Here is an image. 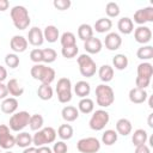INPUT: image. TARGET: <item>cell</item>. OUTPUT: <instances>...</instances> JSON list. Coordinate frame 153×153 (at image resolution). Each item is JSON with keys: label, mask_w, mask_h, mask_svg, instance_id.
<instances>
[{"label": "cell", "mask_w": 153, "mask_h": 153, "mask_svg": "<svg viewBox=\"0 0 153 153\" xmlns=\"http://www.w3.org/2000/svg\"><path fill=\"white\" fill-rule=\"evenodd\" d=\"M6 86H7L8 94H11L14 98L20 97L24 93V88H23V86L19 84V81L17 79H10L7 81V84H6Z\"/></svg>", "instance_id": "cell-23"}, {"label": "cell", "mask_w": 153, "mask_h": 153, "mask_svg": "<svg viewBox=\"0 0 153 153\" xmlns=\"http://www.w3.org/2000/svg\"><path fill=\"white\" fill-rule=\"evenodd\" d=\"M37 153H53V151L48 146H41V147H37Z\"/></svg>", "instance_id": "cell-50"}, {"label": "cell", "mask_w": 153, "mask_h": 153, "mask_svg": "<svg viewBox=\"0 0 153 153\" xmlns=\"http://www.w3.org/2000/svg\"><path fill=\"white\" fill-rule=\"evenodd\" d=\"M43 123H44V118L42 115L39 114H33L30 116V121H29V127L31 130L37 131L39 129L43 128Z\"/></svg>", "instance_id": "cell-36"}, {"label": "cell", "mask_w": 153, "mask_h": 153, "mask_svg": "<svg viewBox=\"0 0 153 153\" xmlns=\"http://www.w3.org/2000/svg\"><path fill=\"white\" fill-rule=\"evenodd\" d=\"M74 92L80 98H86L91 92V86L86 80H80L74 85Z\"/></svg>", "instance_id": "cell-27"}, {"label": "cell", "mask_w": 153, "mask_h": 153, "mask_svg": "<svg viewBox=\"0 0 153 153\" xmlns=\"http://www.w3.org/2000/svg\"><path fill=\"white\" fill-rule=\"evenodd\" d=\"M102 48H103L102 41L97 37H94V36L84 42V49L88 54H98L102 50Z\"/></svg>", "instance_id": "cell-19"}, {"label": "cell", "mask_w": 153, "mask_h": 153, "mask_svg": "<svg viewBox=\"0 0 153 153\" xmlns=\"http://www.w3.org/2000/svg\"><path fill=\"white\" fill-rule=\"evenodd\" d=\"M76 149L80 153H97L100 149V141L97 137H82L76 142Z\"/></svg>", "instance_id": "cell-10"}, {"label": "cell", "mask_w": 153, "mask_h": 153, "mask_svg": "<svg viewBox=\"0 0 153 153\" xmlns=\"http://www.w3.org/2000/svg\"><path fill=\"white\" fill-rule=\"evenodd\" d=\"M78 37L82 42L87 41L91 37H93V27L90 24H86V23L79 25V27H78Z\"/></svg>", "instance_id": "cell-31"}, {"label": "cell", "mask_w": 153, "mask_h": 153, "mask_svg": "<svg viewBox=\"0 0 153 153\" xmlns=\"http://www.w3.org/2000/svg\"><path fill=\"white\" fill-rule=\"evenodd\" d=\"M10 16H11L13 25L18 30L27 29L30 23H31V19H30V16H29V11L26 10L25 6H22V5L13 6L12 10L10 11Z\"/></svg>", "instance_id": "cell-2"}, {"label": "cell", "mask_w": 153, "mask_h": 153, "mask_svg": "<svg viewBox=\"0 0 153 153\" xmlns=\"http://www.w3.org/2000/svg\"><path fill=\"white\" fill-rule=\"evenodd\" d=\"M18 105H19V103H18L17 98H14V97H7V98H5V99L1 102L0 109H1V111H2L4 114L13 115V114L17 111Z\"/></svg>", "instance_id": "cell-18"}, {"label": "cell", "mask_w": 153, "mask_h": 153, "mask_svg": "<svg viewBox=\"0 0 153 153\" xmlns=\"http://www.w3.org/2000/svg\"><path fill=\"white\" fill-rule=\"evenodd\" d=\"M56 133H57L59 137H60L62 141H66V140H69V139L73 137L74 130H73V127H72L71 124L65 123V124H61V126L59 127V129H57Z\"/></svg>", "instance_id": "cell-33"}, {"label": "cell", "mask_w": 153, "mask_h": 153, "mask_svg": "<svg viewBox=\"0 0 153 153\" xmlns=\"http://www.w3.org/2000/svg\"><path fill=\"white\" fill-rule=\"evenodd\" d=\"M60 43L63 47H71V45H75L76 44V38H75V35L71 31H66L61 35L60 37Z\"/></svg>", "instance_id": "cell-38"}, {"label": "cell", "mask_w": 153, "mask_h": 153, "mask_svg": "<svg viewBox=\"0 0 153 153\" xmlns=\"http://www.w3.org/2000/svg\"><path fill=\"white\" fill-rule=\"evenodd\" d=\"M78 53H79V48H78L76 44L75 45H71V47H63L61 49V54L66 59H73V57L76 56Z\"/></svg>", "instance_id": "cell-42"}, {"label": "cell", "mask_w": 153, "mask_h": 153, "mask_svg": "<svg viewBox=\"0 0 153 153\" xmlns=\"http://www.w3.org/2000/svg\"><path fill=\"white\" fill-rule=\"evenodd\" d=\"M7 78V69L0 65V82H4Z\"/></svg>", "instance_id": "cell-48"}, {"label": "cell", "mask_w": 153, "mask_h": 153, "mask_svg": "<svg viewBox=\"0 0 153 153\" xmlns=\"http://www.w3.org/2000/svg\"><path fill=\"white\" fill-rule=\"evenodd\" d=\"M56 94L57 100L62 104H66L72 100V82L68 78H60L56 84Z\"/></svg>", "instance_id": "cell-7"}, {"label": "cell", "mask_w": 153, "mask_h": 153, "mask_svg": "<svg viewBox=\"0 0 153 153\" xmlns=\"http://www.w3.org/2000/svg\"><path fill=\"white\" fill-rule=\"evenodd\" d=\"M115 102V92L108 84H100L96 87V103L100 108H108Z\"/></svg>", "instance_id": "cell-4"}, {"label": "cell", "mask_w": 153, "mask_h": 153, "mask_svg": "<svg viewBox=\"0 0 153 153\" xmlns=\"http://www.w3.org/2000/svg\"><path fill=\"white\" fill-rule=\"evenodd\" d=\"M42 57L44 63H53L57 57V53L53 48H45L42 49Z\"/></svg>", "instance_id": "cell-40"}, {"label": "cell", "mask_w": 153, "mask_h": 153, "mask_svg": "<svg viewBox=\"0 0 153 153\" xmlns=\"http://www.w3.org/2000/svg\"><path fill=\"white\" fill-rule=\"evenodd\" d=\"M98 76L104 84L110 82L114 79V67H111L110 65L100 66L98 69Z\"/></svg>", "instance_id": "cell-26"}, {"label": "cell", "mask_w": 153, "mask_h": 153, "mask_svg": "<svg viewBox=\"0 0 153 153\" xmlns=\"http://www.w3.org/2000/svg\"><path fill=\"white\" fill-rule=\"evenodd\" d=\"M110 121V115L106 110H103V109H99V110H96L90 121H88V126L92 130L94 131H100L105 128V126L109 123Z\"/></svg>", "instance_id": "cell-8"}, {"label": "cell", "mask_w": 153, "mask_h": 153, "mask_svg": "<svg viewBox=\"0 0 153 153\" xmlns=\"http://www.w3.org/2000/svg\"><path fill=\"white\" fill-rule=\"evenodd\" d=\"M0 153H1V148H0Z\"/></svg>", "instance_id": "cell-55"}, {"label": "cell", "mask_w": 153, "mask_h": 153, "mask_svg": "<svg viewBox=\"0 0 153 153\" xmlns=\"http://www.w3.org/2000/svg\"><path fill=\"white\" fill-rule=\"evenodd\" d=\"M78 110H79V112L85 114V115L91 114L94 110V102L88 97L81 98L78 103Z\"/></svg>", "instance_id": "cell-29"}, {"label": "cell", "mask_w": 153, "mask_h": 153, "mask_svg": "<svg viewBox=\"0 0 153 153\" xmlns=\"http://www.w3.org/2000/svg\"><path fill=\"white\" fill-rule=\"evenodd\" d=\"M120 12H121L120 6H118L116 2L110 1V2L106 4V6H105V13H106V16H108L109 19H110V18H116V17H118Z\"/></svg>", "instance_id": "cell-39"}, {"label": "cell", "mask_w": 153, "mask_h": 153, "mask_svg": "<svg viewBox=\"0 0 153 153\" xmlns=\"http://www.w3.org/2000/svg\"><path fill=\"white\" fill-rule=\"evenodd\" d=\"M128 63H129V60H128V57L124 54H116L112 57V65L118 71L126 69L128 67Z\"/></svg>", "instance_id": "cell-35"}, {"label": "cell", "mask_w": 153, "mask_h": 153, "mask_svg": "<svg viewBox=\"0 0 153 153\" xmlns=\"http://www.w3.org/2000/svg\"><path fill=\"white\" fill-rule=\"evenodd\" d=\"M148 105H149V108H153V103H152V97H149V99H148Z\"/></svg>", "instance_id": "cell-53"}, {"label": "cell", "mask_w": 153, "mask_h": 153, "mask_svg": "<svg viewBox=\"0 0 153 153\" xmlns=\"http://www.w3.org/2000/svg\"><path fill=\"white\" fill-rule=\"evenodd\" d=\"M27 45H29L27 39L20 35H14L10 41V47L16 54L17 53H24L27 49Z\"/></svg>", "instance_id": "cell-15"}, {"label": "cell", "mask_w": 153, "mask_h": 153, "mask_svg": "<svg viewBox=\"0 0 153 153\" xmlns=\"http://www.w3.org/2000/svg\"><path fill=\"white\" fill-rule=\"evenodd\" d=\"M27 42L31 44V45H33V47H39V45H42L43 44V42H44V37H43V31L39 29V27H37V26H33V27H31L30 30H29V32H27Z\"/></svg>", "instance_id": "cell-16"}, {"label": "cell", "mask_w": 153, "mask_h": 153, "mask_svg": "<svg viewBox=\"0 0 153 153\" xmlns=\"http://www.w3.org/2000/svg\"><path fill=\"white\" fill-rule=\"evenodd\" d=\"M5 153H13V152H11V151H10V149H8V151H6V152H5Z\"/></svg>", "instance_id": "cell-54"}, {"label": "cell", "mask_w": 153, "mask_h": 153, "mask_svg": "<svg viewBox=\"0 0 153 153\" xmlns=\"http://www.w3.org/2000/svg\"><path fill=\"white\" fill-rule=\"evenodd\" d=\"M137 76L135 79V87L137 88H142L146 90L149 84H151V79L153 75V66L149 62H141L137 66Z\"/></svg>", "instance_id": "cell-3"}, {"label": "cell", "mask_w": 153, "mask_h": 153, "mask_svg": "<svg viewBox=\"0 0 153 153\" xmlns=\"http://www.w3.org/2000/svg\"><path fill=\"white\" fill-rule=\"evenodd\" d=\"M117 29L123 35H130L134 31L133 19H130L129 17H122L117 23Z\"/></svg>", "instance_id": "cell-21"}, {"label": "cell", "mask_w": 153, "mask_h": 153, "mask_svg": "<svg viewBox=\"0 0 153 153\" xmlns=\"http://www.w3.org/2000/svg\"><path fill=\"white\" fill-rule=\"evenodd\" d=\"M112 27V22L109 18H99L98 20H96L94 26H93V31L96 30V32L98 33H105L109 32Z\"/></svg>", "instance_id": "cell-24"}, {"label": "cell", "mask_w": 153, "mask_h": 153, "mask_svg": "<svg viewBox=\"0 0 153 153\" xmlns=\"http://www.w3.org/2000/svg\"><path fill=\"white\" fill-rule=\"evenodd\" d=\"M152 117H153V114H149V116H148V126H149V128H153V123H152Z\"/></svg>", "instance_id": "cell-52"}, {"label": "cell", "mask_w": 153, "mask_h": 153, "mask_svg": "<svg viewBox=\"0 0 153 153\" xmlns=\"http://www.w3.org/2000/svg\"><path fill=\"white\" fill-rule=\"evenodd\" d=\"M51 151H53V153H67L68 146H67V143H66L65 141H62V140H61V141H56V142L54 143Z\"/></svg>", "instance_id": "cell-44"}, {"label": "cell", "mask_w": 153, "mask_h": 153, "mask_svg": "<svg viewBox=\"0 0 153 153\" xmlns=\"http://www.w3.org/2000/svg\"><path fill=\"white\" fill-rule=\"evenodd\" d=\"M128 97H129V100L131 103H134V104H142V103H145L147 100L148 93L146 92V90L133 87V88H130Z\"/></svg>", "instance_id": "cell-17"}, {"label": "cell", "mask_w": 153, "mask_h": 153, "mask_svg": "<svg viewBox=\"0 0 153 153\" xmlns=\"http://www.w3.org/2000/svg\"><path fill=\"white\" fill-rule=\"evenodd\" d=\"M30 114L27 111H18L14 112L8 121V128L13 131H22L26 126H29Z\"/></svg>", "instance_id": "cell-9"}, {"label": "cell", "mask_w": 153, "mask_h": 153, "mask_svg": "<svg viewBox=\"0 0 153 153\" xmlns=\"http://www.w3.org/2000/svg\"><path fill=\"white\" fill-rule=\"evenodd\" d=\"M56 130L53 127H44L39 130H37L32 136V143L35 147L47 146L48 143H53L56 140Z\"/></svg>", "instance_id": "cell-5"}, {"label": "cell", "mask_w": 153, "mask_h": 153, "mask_svg": "<svg viewBox=\"0 0 153 153\" xmlns=\"http://www.w3.org/2000/svg\"><path fill=\"white\" fill-rule=\"evenodd\" d=\"M104 44H105V48L108 50L115 51V50H117V49L121 48V45H122V38H121V36L117 32H109L105 36Z\"/></svg>", "instance_id": "cell-14"}, {"label": "cell", "mask_w": 153, "mask_h": 153, "mask_svg": "<svg viewBox=\"0 0 153 153\" xmlns=\"http://www.w3.org/2000/svg\"><path fill=\"white\" fill-rule=\"evenodd\" d=\"M10 7V2L7 0H0V12H5L6 10H8Z\"/></svg>", "instance_id": "cell-49"}, {"label": "cell", "mask_w": 153, "mask_h": 153, "mask_svg": "<svg viewBox=\"0 0 153 153\" xmlns=\"http://www.w3.org/2000/svg\"><path fill=\"white\" fill-rule=\"evenodd\" d=\"M19 56L16 54V53H11V54H7L5 56V65L12 69L17 68L19 66Z\"/></svg>", "instance_id": "cell-41"}, {"label": "cell", "mask_w": 153, "mask_h": 153, "mask_svg": "<svg viewBox=\"0 0 153 153\" xmlns=\"http://www.w3.org/2000/svg\"><path fill=\"white\" fill-rule=\"evenodd\" d=\"M13 146H16V136L11 134L8 126L0 124V148L8 151Z\"/></svg>", "instance_id": "cell-11"}, {"label": "cell", "mask_w": 153, "mask_h": 153, "mask_svg": "<svg viewBox=\"0 0 153 153\" xmlns=\"http://www.w3.org/2000/svg\"><path fill=\"white\" fill-rule=\"evenodd\" d=\"M30 74L35 80L41 81V84L44 85H50L56 76V73L54 68L44 65V63H36L31 67Z\"/></svg>", "instance_id": "cell-1"}, {"label": "cell", "mask_w": 153, "mask_h": 153, "mask_svg": "<svg viewBox=\"0 0 153 153\" xmlns=\"http://www.w3.org/2000/svg\"><path fill=\"white\" fill-rule=\"evenodd\" d=\"M23 153H37V147H32V146L26 147V148H24Z\"/></svg>", "instance_id": "cell-51"}, {"label": "cell", "mask_w": 153, "mask_h": 153, "mask_svg": "<svg viewBox=\"0 0 153 153\" xmlns=\"http://www.w3.org/2000/svg\"><path fill=\"white\" fill-rule=\"evenodd\" d=\"M8 96V91H7V86L4 82H0V99L4 100L5 98H7Z\"/></svg>", "instance_id": "cell-47"}, {"label": "cell", "mask_w": 153, "mask_h": 153, "mask_svg": "<svg viewBox=\"0 0 153 153\" xmlns=\"http://www.w3.org/2000/svg\"><path fill=\"white\" fill-rule=\"evenodd\" d=\"M134 38L137 43L145 45L152 39V30L146 25H140L134 30Z\"/></svg>", "instance_id": "cell-13"}, {"label": "cell", "mask_w": 153, "mask_h": 153, "mask_svg": "<svg viewBox=\"0 0 153 153\" xmlns=\"http://www.w3.org/2000/svg\"><path fill=\"white\" fill-rule=\"evenodd\" d=\"M153 22V7L152 6H147L143 8L137 10L134 13V22L140 25H145L146 23H152Z\"/></svg>", "instance_id": "cell-12"}, {"label": "cell", "mask_w": 153, "mask_h": 153, "mask_svg": "<svg viewBox=\"0 0 153 153\" xmlns=\"http://www.w3.org/2000/svg\"><path fill=\"white\" fill-rule=\"evenodd\" d=\"M78 66H79V72L82 76L85 78H91L96 74L97 72V65L93 61V59L88 54H81L76 59Z\"/></svg>", "instance_id": "cell-6"}, {"label": "cell", "mask_w": 153, "mask_h": 153, "mask_svg": "<svg viewBox=\"0 0 153 153\" xmlns=\"http://www.w3.org/2000/svg\"><path fill=\"white\" fill-rule=\"evenodd\" d=\"M134 153H151V148L145 143V145H140L135 147V152Z\"/></svg>", "instance_id": "cell-46"}, {"label": "cell", "mask_w": 153, "mask_h": 153, "mask_svg": "<svg viewBox=\"0 0 153 153\" xmlns=\"http://www.w3.org/2000/svg\"><path fill=\"white\" fill-rule=\"evenodd\" d=\"M31 143H32L31 134H29L27 131H22L19 134H17V136H16V145L18 147L26 148V147H30Z\"/></svg>", "instance_id": "cell-30"}, {"label": "cell", "mask_w": 153, "mask_h": 153, "mask_svg": "<svg viewBox=\"0 0 153 153\" xmlns=\"http://www.w3.org/2000/svg\"><path fill=\"white\" fill-rule=\"evenodd\" d=\"M43 37H44V41H47L49 43H55L57 41V38H60L59 29L55 25L45 26L43 30Z\"/></svg>", "instance_id": "cell-25"}, {"label": "cell", "mask_w": 153, "mask_h": 153, "mask_svg": "<svg viewBox=\"0 0 153 153\" xmlns=\"http://www.w3.org/2000/svg\"><path fill=\"white\" fill-rule=\"evenodd\" d=\"M30 60L32 62L36 63H42L43 62V57H42V49L39 48H35L30 51Z\"/></svg>", "instance_id": "cell-43"}, {"label": "cell", "mask_w": 153, "mask_h": 153, "mask_svg": "<svg viewBox=\"0 0 153 153\" xmlns=\"http://www.w3.org/2000/svg\"><path fill=\"white\" fill-rule=\"evenodd\" d=\"M136 56L137 59L142 60L143 62H146L147 60L153 59V47L152 45H142L137 49L136 51Z\"/></svg>", "instance_id": "cell-34"}, {"label": "cell", "mask_w": 153, "mask_h": 153, "mask_svg": "<svg viewBox=\"0 0 153 153\" xmlns=\"http://www.w3.org/2000/svg\"><path fill=\"white\" fill-rule=\"evenodd\" d=\"M148 140V133L145 130V129H136L133 135H131V142L133 145L136 147V146H140V145H145Z\"/></svg>", "instance_id": "cell-28"}, {"label": "cell", "mask_w": 153, "mask_h": 153, "mask_svg": "<svg viewBox=\"0 0 153 153\" xmlns=\"http://www.w3.org/2000/svg\"><path fill=\"white\" fill-rule=\"evenodd\" d=\"M53 5L59 11H66L71 7L72 2H71V0H54Z\"/></svg>", "instance_id": "cell-45"}, {"label": "cell", "mask_w": 153, "mask_h": 153, "mask_svg": "<svg viewBox=\"0 0 153 153\" xmlns=\"http://www.w3.org/2000/svg\"><path fill=\"white\" fill-rule=\"evenodd\" d=\"M133 130L131 122L128 118H120L116 122V133L122 136H128Z\"/></svg>", "instance_id": "cell-20"}, {"label": "cell", "mask_w": 153, "mask_h": 153, "mask_svg": "<svg viewBox=\"0 0 153 153\" xmlns=\"http://www.w3.org/2000/svg\"><path fill=\"white\" fill-rule=\"evenodd\" d=\"M61 116L66 122H74L79 117V110L73 105H66L61 110Z\"/></svg>", "instance_id": "cell-22"}, {"label": "cell", "mask_w": 153, "mask_h": 153, "mask_svg": "<svg viewBox=\"0 0 153 153\" xmlns=\"http://www.w3.org/2000/svg\"><path fill=\"white\" fill-rule=\"evenodd\" d=\"M37 96L42 100H50L54 96L53 87L50 85L41 84V86H38V88H37Z\"/></svg>", "instance_id": "cell-32"}, {"label": "cell", "mask_w": 153, "mask_h": 153, "mask_svg": "<svg viewBox=\"0 0 153 153\" xmlns=\"http://www.w3.org/2000/svg\"><path fill=\"white\" fill-rule=\"evenodd\" d=\"M117 139H118V134L116 133V130L108 129L102 135V143H104L105 146H112L117 141Z\"/></svg>", "instance_id": "cell-37"}]
</instances>
